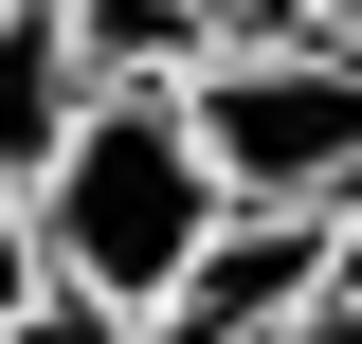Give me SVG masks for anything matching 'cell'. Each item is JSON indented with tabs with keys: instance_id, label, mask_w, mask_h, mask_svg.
I'll use <instances>...</instances> for the list:
<instances>
[{
	"instance_id": "6da1fadb",
	"label": "cell",
	"mask_w": 362,
	"mask_h": 344,
	"mask_svg": "<svg viewBox=\"0 0 362 344\" xmlns=\"http://www.w3.org/2000/svg\"><path fill=\"white\" fill-rule=\"evenodd\" d=\"M18 217H37V272L90 308H163V272L218 236V164L181 145V91H90L73 127H54V164L18 181Z\"/></svg>"
},
{
	"instance_id": "7a4b0ae2",
	"label": "cell",
	"mask_w": 362,
	"mask_h": 344,
	"mask_svg": "<svg viewBox=\"0 0 362 344\" xmlns=\"http://www.w3.org/2000/svg\"><path fill=\"white\" fill-rule=\"evenodd\" d=\"M181 145L218 164L235 217H344V164H362V73L326 37H218L181 73Z\"/></svg>"
},
{
	"instance_id": "3957f363",
	"label": "cell",
	"mask_w": 362,
	"mask_h": 344,
	"mask_svg": "<svg viewBox=\"0 0 362 344\" xmlns=\"http://www.w3.org/2000/svg\"><path fill=\"white\" fill-rule=\"evenodd\" d=\"M54 37H73L90 91H181L218 55V18H199V0H54Z\"/></svg>"
},
{
	"instance_id": "277c9868",
	"label": "cell",
	"mask_w": 362,
	"mask_h": 344,
	"mask_svg": "<svg viewBox=\"0 0 362 344\" xmlns=\"http://www.w3.org/2000/svg\"><path fill=\"white\" fill-rule=\"evenodd\" d=\"M73 109H90V73H73V37H54V0H0V181H37Z\"/></svg>"
},
{
	"instance_id": "5b68a950",
	"label": "cell",
	"mask_w": 362,
	"mask_h": 344,
	"mask_svg": "<svg viewBox=\"0 0 362 344\" xmlns=\"http://www.w3.org/2000/svg\"><path fill=\"white\" fill-rule=\"evenodd\" d=\"M0 344H127V308H90V290H18V308H0Z\"/></svg>"
},
{
	"instance_id": "8992f818",
	"label": "cell",
	"mask_w": 362,
	"mask_h": 344,
	"mask_svg": "<svg viewBox=\"0 0 362 344\" xmlns=\"http://www.w3.org/2000/svg\"><path fill=\"white\" fill-rule=\"evenodd\" d=\"M199 18H218V37H326L344 55V0H199Z\"/></svg>"
},
{
	"instance_id": "52a82bcc",
	"label": "cell",
	"mask_w": 362,
	"mask_h": 344,
	"mask_svg": "<svg viewBox=\"0 0 362 344\" xmlns=\"http://www.w3.org/2000/svg\"><path fill=\"white\" fill-rule=\"evenodd\" d=\"M18 290H54V272H37V217H18V181H0V308H18Z\"/></svg>"
}]
</instances>
